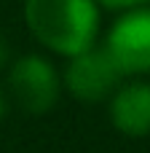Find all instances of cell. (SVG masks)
Returning a JSON list of instances; mask_svg holds the SVG:
<instances>
[{
  "label": "cell",
  "mask_w": 150,
  "mask_h": 153,
  "mask_svg": "<svg viewBox=\"0 0 150 153\" xmlns=\"http://www.w3.org/2000/svg\"><path fill=\"white\" fill-rule=\"evenodd\" d=\"M32 35L62 56H78L94 46L99 11L94 0H24Z\"/></svg>",
  "instance_id": "6da1fadb"
},
{
  "label": "cell",
  "mask_w": 150,
  "mask_h": 153,
  "mask_svg": "<svg viewBox=\"0 0 150 153\" xmlns=\"http://www.w3.org/2000/svg\"><path fill=\"white\" fill-rule=\"evenodd\" d=\"M8 86L16 97V102L27 110V113H48L56 100H59V75L54 70V65L38 54H27L21 59L13 62L11 73H8Z\"/></svg>",
  "instance_id": "7a4b0ae2"
},
{
  "label": "cell",
  "mask_w": 150,
  "mask_h": 153,
  "mask_svg": "<svg viewBox=\"0 0 150 153\" xmlns=\"http://www.w3.org/2000/svg\"><path fill=\"white\" fill-rule=\"evenodd\" d=\"M121 75L148 73L150 70V8H134L123 13L105 43Z\"/></svg>",
  "instance_id": "3957f363"
},
{
  "label": "cell",
  "mask_w": 150,
  "mask_h": 153,
  "mask_svg": "<svg viewBox=\"0 0 150 153\" xmlns=\"http://www.w3.org/2000/svg\"><path fill=\"white\" fill-rule=\"evenodd\" d=\"M121 81V70L115 67L113 56L107 54L105 46H91L89 51L72 56L64 83L70 94L81 102H102L107 100Z\"/></svg>",
  "instance_id": "277c9868"
},
{
  "label": "cell",
  "mask_w": 150,
  "mask_h": 153,
  "mask_svg": "<svg viewBox=\"0 0 150 153\" xmlns=\"http://www.w3.org/2000/svg\"><path fill=\"white\" fill-rule=\"evenodd\" d=\"M113 126L126 137L150 134V83H129L110 102Z\"/></svg>",
  "instance_id": "5b68a950"
},
{
  "label": "cell",
  "mask_w": 150,
  "mask_h": 153,
  "mask_svg": "<svg viewBox=\"0 0 150 153\" xmlns=\"http://www.w3.org/2000/svg\"><path fill=\"white\" fill-rule=\"evenodd\" d=\"M94 3H102L107 8H134V5H142V3H150V0H94Z\"/></svg>",
  "instance_id": "8992f818"
},
{
  "label": "cell",
  "mask_w": 150,
  "mask_h": 153,
  "mask_svg": "<svg viewBox=\"0 0 150 153\" xmlns=\"http://www.w3.org/2000/svg\"><path fill=\"white\" fill-rule=\"evenodd\" d=\"M8 56H11V46H8V40L0 35V67L8 62Z\"/></svg>",
  "instance_id": "52a82bcc"
},
{
  "label": "cell",
  "mask_w": 150,
  "mask_h": 153,
  "mask_svg": "<svg viewBox=\"0 0 150 153\" xmlns=\"http://www.w3.org/2000/svg\"><path fill=\"white\" fill-rule=\"evenodd\" d=\"M5 113H8V100H5V91L0 89V118H5Z\"/></svg>",
  "instance_id": "ba28073f"
}]
</instances>
